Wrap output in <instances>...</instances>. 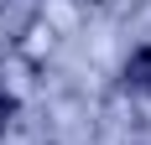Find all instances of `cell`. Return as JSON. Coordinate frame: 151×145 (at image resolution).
I'll list each match as a JSON object with an SVG mask.
<instances>
[{
    "label": "cell",
    "mask_w": 151,
    "mask_h": 145,
    "mask_svg": "<svg viewBox=\"0 0 151 145\" xmlns=\"http://www.w3.org/2000/svg\"><path fill=\"white\" fill-rule=\"evenodd\" d=\"M125 83L141 88V93H151V47H141L136 57L125 62Z\"/></svg>",
    "instance_id": "6da1fadb"
},
{
    "label": "cell",
    "mask_w": 151,
    "mask_h": 145,
    "mask_svg": "<svg viewBox=\"0 0 151 145\" xmlns=\"http://www.w3.org/2000/svg\"><path fill=\"white\" fill-rule=\"evenodd\" d=\"M5 119H11V93L0 88V130H5Z\"/></svg>",
    "instance_id": "7a4b0ae2"
}]
</instances>
